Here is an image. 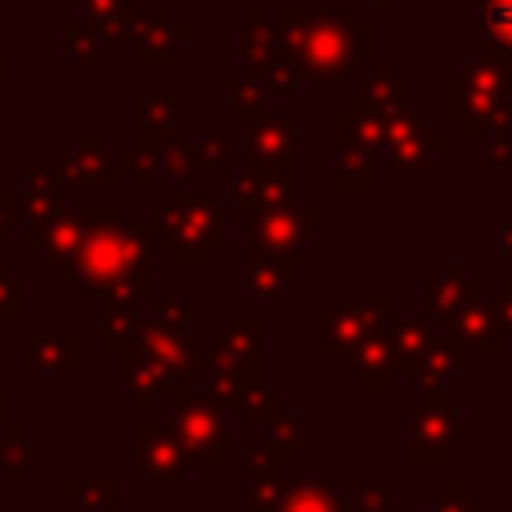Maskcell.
I'll use <instances>...</instances> for the list:
<instances>
[{
	"instance_id": "6da1fadb",
	"label": "cell",
	"mask_w": 512,
	"mask_h": 512,
	"mask_svg": "<svg viewBox=\"0 0 512 512\" xmlns=\"http://www.w3.org/2000/svg\"><path fill=\"white\" fill-rule=\"evenodd\" d=\"M488 28L512 44V0H492L488 4Z\"/></svg>"
}]
</instances>
